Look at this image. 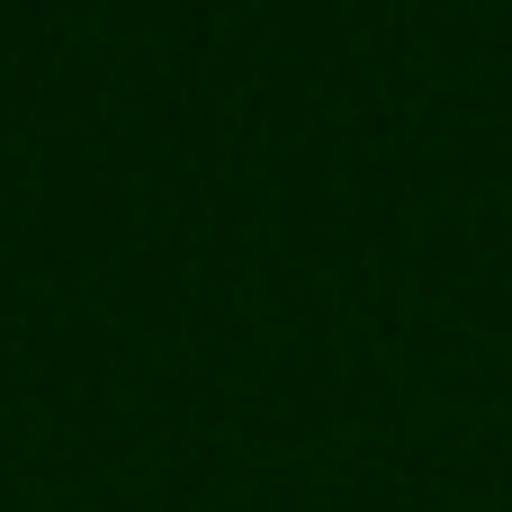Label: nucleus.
Instances as JSON below:
<instances>
[]
</instances>
